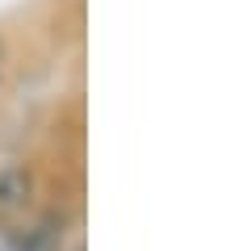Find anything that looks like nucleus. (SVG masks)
Here are the masks:
<instances>
[{
	"label": "nucleus",
	"instance_id": "f257e3e1",
	"mask_svg": "<svg viewBox=\"0 0 251 251\" xmlns=\"http://www.w3.org/2000/svg\"><path fill=\"white\" fill-rule=\"evenodd\" d=\"M34 201V176L21 163H0V226H17Z\"/></svg>",
	"mask_w": 251,
	"mask_h": 251
},
{
	"label": "nucleus",
	"instance_id": "f03ea898",
	"mask_svg": "<svg viewBox=\"0 0 251 251\" xmlns=\"http://www.w3.org/2000/svg\"><path fill=\"white\" fill-rule=\"evenodd\" d=\"M0 251H21V239H17V226H0Z\"/></svg>",
	"mask_w": 251,
	"mask_h": 251
},
{
	"label": "nucleus",
	"instance_id": "7ed1b4c3",
	"mask_svg": "<svg viewBox=\"0 0 251 251\" xmlns=\"http://www.w3.org/2000/svg\"><path fill=\"white\" fill-rule=\"evenodd\" d=\"M4 67H9V54H4V42H0V80H4Z\"/></svg>",
	"mask_w": 251,
	"mask_h": 251
}]
</instances>
